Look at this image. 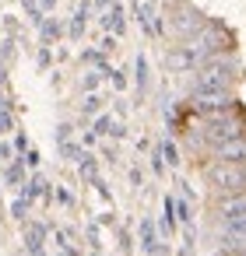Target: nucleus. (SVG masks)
I'll return each instance as SVG.
<instances>
[{
	"label": "nucleus",
	"instance_id": "nucleus-1",
	"mask_svg": "<svg viewBox=\"0 0 246 256\" xmlns=\"http://www.w3.org/2000/svg\"><path fill=\"white\" fill-rule=\"evenodd\" d=\"M235 137H246V120L239 112H225V116H204V123L190 137V144L200 148V151H211V148H218L225 140H235Z\"/></svg>",
	"mask_w": 246,
	"mask_h": 256
},
{
	"label": "nucleus",
	"instance_id": "nucleus-2",
	"mask_svg": "<svg viewBox=\"0 0 246 256\" xmlns=\"http://www.w3.org/2000/svg\"><path fill=\"white\" fill-rule=\"evenodd\" d=\"M193 92H232V84L239 81V64L225 53V56H214L207 64H200L193 70Z\"/></svg>",
	"mask_w": 246,
	"mask_h": 256
},
{
	"label": "nucleus",
	"instance_id": "nucleus-3",
	"mask_svg": "<svg viewBox=\"0 0 246 256\" xmlns=\"http://www.w3.org/2000/svg\"><path fill=\"white\" fill-rule=\"evenodd\" d=\"M204 182L211 186L214 196L246 193V165H235V162H207L204 165Z\"/></svg>",
	"mask_w": 246,
	"mask_h": 256
},
{
	"label": "nucleus",
	"instance_id": "nucleus-4",
	"mask_svg": "<svg viewBox=\"0 0 246 256\" xmlns=\"http://www.w3.org/2000/svg\"><path fill=\"white\" fill-rule=\"evenodd\" d=\"M214 214H218L221 228H242L246 232V193L214 196Z\"/></svg>",
	"mask_w": 246,
	"mask_h": 256
},
{
	"label": "nucleus",
	"instance_id": "nucleus-5",
	"mask_svg": "<svg viewBox=\"0 0 246 256\" xmlns=\"http://www.w3.org/2000/svg\"><path fill=\"white\" fill-rule=\"evenodd\" d=\"M193 109L200 116H225V112H239L235 95L232 92H193Z\"/></svg>",
	"mask_w": 246,
	"mask_h": 256
},
{
	"label": "nucleus",
	"instance_id": "nucleus-6",
	"mask_svg": "<svg viewBox=\"0 0 246 256\" xmlns=\"http://www.w3.org/2000/svg\"><path fill=\"white\" fill-rule=\"evenodd\" d=\"M200 25H204V14L197 8H190V4H172L169 8V28L179 39H190L193 32H200Z\"/></svg>",
	"mask_w": 246,
	"mask_h": 256
},
{
	"label": "nucleus",
	"instance_id": "nucleus-7",
	"mask_svg": "<svg viewBox=\"0 0 246 256\" xmlns=\"http://www.w3.org/2000/svg\"><path fill=\"white\" fill-rule=\"evenodd\" d=\"M211 162H235V165H246V137H235V140H225L218 148L207 151Z\"/></svg>",
	"mask_w": 246,
	"mask_h": 256
},
{
	"label": "nucleus",
	"instance_id": "nucleus-8",
	"mask_svg": "<svg viewBox=\"0 0 246 256\" xmlns=\"http://www.w3.org/2000/svg\"><path fill=\"white\" fill-rule=\"evenodd\" d=\"M218 256H246V232L242 228H221Z\"/></svg>",
	"mask_w": 246,
	"mask_h": 256
},
{
	"label": "nucleus",
	"instance_id": "nucleus-9",
	"mask_svg": "<svg viewBox=\"0 0 246 256\" xmlns=\"http://www.w3.org/2000/svg\"><path fill=\"white\" fill-rule=\"evenodd\" d=\"M102 22H106V28H109V32H116V36H120V32H123V8H120V4H113V8H109V14H106Z\"/></svg>",
	"mask_w": 246,
	"mask_h": 256
},
{
	"label": "nucleus",
	"instance_id": "nucleus-10",
	"mask_svg": "<svg viewBox=\"0 0 246 256\" xmlns=\"http://www.w3.org/2000/svg\"><path fill=\"white\" fill-rule=\"evenodd\" d=\"M43 235H46V228H43V224H32V228H29L25 242H29V249H32V252H39V246H43Z\"/></svg>",
	"mask_w": 246,
	"mask_h": 256
},
{
	"label": "nucleus",
	"instance_id": "nucleus-11",
	"mask_svg": "<svg viewBox=\"0 0 246 256\" xmlns=\"http://www.w3.org/2000/svg\"><path fill=\"white\" fill-rule=\"evenodd\" d=\"M141 246H144L148 252H155V228H151V221L141 224Z\"/></svg>",
	"mask_w": 246,
	"mask_h": 256
},
{
	"label": "nucleus",
	"instance_id": "nucleus-12",
	"mask_svg": "<svg viewBox=\"0 0 246 256\" xmlns=\"http://www.w3.org/2000/svg\"><path fill=\"white\" fill-rule=\"evenodd\" d=\"M85 18H88V8H81V11L74 14V25H71V36H81V32H85Z\"/></svg>",
	"mask_w": 246,
	"mask_h": 256
},
{
	"label": "nucleus",
	"instance_id": "nucleus-13",
	"mask_svg": "<svg viewBox=\"0 0 246 256\" xmlns=\"http://www.w3.org/2000/svg\"><path fill=\"white\" fill-rule=\"evenodd\" d=\"M144 81H148V64H144V56H137V84L144 88Z\"/></svg>",
	"mask_w": 246,
	"mask_h": 256
},
{
	"label": "nucleus",
	"instance_id": "nucleus-14",
	"mask_svg": "<svg viewBox=\"0 0 246 256\" xmlns=\"http://www.w3.org/2000/svg\"><path fill=\"white\" fill-rule=\"evenodd\" d=\"M162 158H165L169 165H176V162H179V154H176V148H172V144H162Z\"/></svg>",
	"mask_w": 246,
	"mask_h": 256
},
{
	"label": "nucleus",
	"instance_id": "nucleus-15",
	"mask_svg": "<svg viewBox=\"0 0 246 256\" xmlns=\"http://www.w3.org/2000/svg\"><path fill=\"white\" fill-rule=\"evenodd\" d=\"M95 134H116V130H113V123H109V120L102 116V120L95 123Z\"/></svg>",
	"mask_w": 246,
	"mask_h": 256
},
{
	"label": "nucleus",
	"instance_id": "nucleus-16",
	"mask_svg": "<svg viewBox=\"0 0 246 256\" xmlns=\"http://www.w3.org/2000/svg\"><path fill=\"white\" fill-rule=\"evenodd\" d=\"M176 210H179V221H190V207L186 204H176Z\"/></svg>",
	"mask_w": 246,
	"mask_h": 256
},
{
	"label": "nucleus",
	"instance_id": "nucleus-17",
	"mask_svg": "<svg viewBox=\"0 0 246 256\" xmlns=\"http://www.w3.org/2000/svg\"><path fill=\"white\" fill-rule=\"evenodd\" d=\"M22 179V168H8V182H18Z\"/></svg>",
	"mask_w": 246,
	"mask_h": 256
},
{
	"label": "nucleus",
	"instance_id": "nucleus-18",
	"mask_svg": "<svg viewBox=\"0 0 246 256\" xmlns=\"http://www.w3.org/2000/svg\"><path fill=\"white\" fill-rule=\"evenodd\" d=\"M4 130H11V120H8V116H0V134H4Z\"/></svg>",
	"mask_w": 246,
	"mask_h": 256
},
{
	"label": "nucleus",
	"instance_id": "nucleus-19",
	"mask_svg": "<svg viewBox=\"0 0 246 256\" xmlns=\"http://www.w3.org/2000/svg\"><path fill=\"white\" fill-rule=\"evenodd\" d=\"M53 4H57V0H43V8H46V11H50V8H53Z\"/></svg>",
	"mask_w": 246,
	"mask_h": 256
},
{
	"label": "nucleus",
	"instance_id": "nucleus-20",
	"mask_svg": "<svg viewBox=\"0 0 246 256\" xmlns=\"http://www.w3.org/2000/svg\"><path fill=\"white\" fill-rule=\"evenodd\" d=\"M60 256H74V252H71V249H64V252H60Z\"/></svg>",
	"mask_w": 246,
	"mask_h": 256
}]
</instances>
